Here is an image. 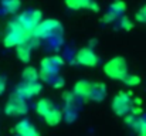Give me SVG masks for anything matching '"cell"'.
I'll return each instance as SVG.
<instances>
[{
  "mask_svg": "<svg viewBox=\"0 0 146 136\" xmlns=\"http://www.w3.org/2000/svg\"><path fill=\"white\" fill-rule=\"evenodd\" d=\"M104 74L115 81H122L128 74V62L123 57H112L104 64Z\"/></svg>",
  "mask_w": 146,
  "mask_h": 136,
  "instance_id": "8992f818",
  "label": "cell"
},
{
  "mask_svg": "<svg viewBox=\"0 0 146 136\" xmlns=\"http://www.w3.org/2000/svg\"><path fill=\"white\" fill-rule=\"evenodd\" d=\"M95 81H90V80H80L74 84V88H72V94L78 98V99H82V101H91L92 98V94L95 90Z\"/></svg>",
  "mask_w": 146,
  "mask_h": 136,
  "instance_id": "7c38bea8",
  "label": "cell"
},
{
  "mask_svg": "<svg viewBox=\"0 0 146 136\" xmlns=\"http://www.w3.org/2000/svg\"><path fill=\"white\" fill-rule=\"evenodd\" d=\"M36 112L38 116L48 125V126H57L62 122V111L48 98H41L36 103Z\"/></svg>",
  "mask_w": 146,
  "mask_h": 136,
  "instance_id": "6da1fadb",
  "label": "cell"
},
{
  "mask_svg": "<svg viewBox=\"0 0 146 136\" xmlns=\"http://www.w3.org/2000/svg\"><path fill=\"white\" fill-rule=\"evenodd\" d=\"M4 91H6V78L0 75V96L4 94Z\"/></svg>",
  "mask_w": 146,
  "mask_h": 136,
  "instance_id": "d4e9b609",
  "label": "cell"
},
{
  "mask_svg": "<svg viewBox=\"0 0 146 136\" xmlns=\"http://www.w3.org/2000/svg\"><path fill=\"white\" fill-rule=\"evenodd\" d=\"M105 96H106V85L104 82H97L91 101L92 102H101V101L105 99Z\"/></svg>",
  "mask_w": 146,
  "mask_h": 136,
  "instance_id": "ffe728a7",
  "label": "cell"
},
{
  "mask_svg": "<svg viewBox=\"0 0 146 136\" xmlns=\"http://www.w3.org/2000/svg\"><path fill=\"white\" fill-rule=\"evenodd\" d=\"M29 112V105L27 101L20 99L11 94V96L7 99L4 105V113L7 116H23Z\"/></svg>",
  "mask_w": 146,
  "mask_h": 136,
  "instance_id": "ba28073f",
  "label": "cell"
},
{
  "mask_svg": "<svg viewBox=\"0 0 146 136\" xmlns=\"http://www.w3.org/2000/svg\"><path fill=\"white\" fill-rule=\"evenodd\" d=\"M65 6L70 10H91L94 13L99 11V6L95 0H65Z\"/></svg>",
  "mask_w": 146,
  "mask_h": 136,
  "instance_id": "5bb4252c",
  "label": "cell"
},
{
  "mask_svg": "<svg viewBox=\"0 0 146 136\" xmlns=\"http://www.w3.org/2000/svg\"><path fill=\"white\" fill-rule=\"evenodd\" d=\"M0 6L3 7L6 13L16 14L21 7V1L20 0H0Z\"/></svg>",
  "mask_w": 146,
  "mask_h": 136,
  "instance_id": "d6986e66",
  "label": "cell"
},
{
  "mask_svg": "<svg viewBox=\"0 0 146 136\" xmlns=\"http://www.w3.org/2000/svg\"><path fill=\"white\" fill-rule=\"evenodd\" d=\"M16 20L33 36V31L36 30V27L41 23L43 20V13L40 10H27V11H23L20 13Z\"/></svg>",
  "mask_w": 146,
  "mask_h": 136,
  "instance_id": "52a82bcc",
  "label": "cell"
},
{
  "mask_svg": "<svg viewBox=\"0 0 146 136\" xmlns=\"http://www.w3.org/2000/svg\"><path fill=\"white\" fill-rule=\"evenodd\" d=\"M61 34H62L61 23L55 19H46V20H41V23L33 31V38H36L37 41H41V40L55 38L57 36H61Z\"/></svg>",
  "mask_w": 146,
  "mask_h": 136,
  "instance_id": "5b68a950",
  "label": "cell"
},
{
  "mask_svg": "<svg viewBox=\"0 0 146 136\" xmlns=\"http://www.w3.org/2000/svg\"><path fill=\"white\" fill-rule=\"evenodd\" d=\"M119 29H122V30H125V31H131L132 29H133V23L131 21V19H128L126 16H122L121 19H119Z\"/></svg>",
  "mask_w": 146,
  "mask_h": 136,
  "instance_id": "7402d4cb",
  "label": "cell"
},
{
  "mask_svg": "<svg viewBox=\"0 0 146 136\" xmlns=\"http://www.w3.org/2000/svg\"><path fill=\"white\" fill-rule=\"evenodd\" d=\"M51 84H52V87H54V88L60 90V88H62V87H64L65 81H64V78H61V77H57V78H55V80H54Z\"/></svg>",
  "mask_w": 146,
  "mask_h": 136,
  "instance_id": "cb8c5ba5",
  "label": "cell"
},
{
  "mask_svg": "<svg viewBox=\"0 0 146 136\" xmlns=\"http://www.w3.org/2000/svg\"><path fill=\"white\" fill-rule=\"evenodd\" d=\"M125 122L135 131V133L138 136H146V119L128 115V116H125Z\"/></svg>",
  "mask_w": 146,
  "mask_h": 136,
  "instance_id": "2e32d148",
  "label": "cell"
},
{
  "mask_svg": "<svg viewBox=\"0 0 146 136\" xmlns=\"http://www.w3.org/2000/svg\"><path fill=\"white\" fill-rule=\"evenodd\" d=\"M31 34L14 19L11 21H9L7 24V31L4 34V38H3V44L7 48H16L17 45L24 44V43H29L31 40Z\"/></svg>",
  "mask_w": 146,
  "mask_h": 136,
  "instance_id": "7a4b0ae2",
  "label": "cell"
},
{
  "mask_svg": "<svg viewBox=\"0 0 146 136\" xmlns=\"http://www.w3.org/2000/svg\"><path fill=\"white\" fill-rule=\"evenodd\" d=\"M31 51H33V45L30 43H24V44L16 47V55H17L19 61L24 62V64H27L31 60Z\"/></svg>",
  "mask_w": 146,
  "mask_h": 136,
  "instance_id": "e0dca14e",
  "label": "cell"
},
{
  "mask_svg": "<svg viewBox=\"0 0 146 136\" xmlns=\"http://www.w3.org/2000/svg\"><path fill=\"white\" fill-rule=\"evenodd\" d=\"M135 19H136V21H139V23H146V4L142 6V7L136 11Z\"/></svg>",
  "mask_w": 146,
  "mask_h": 136,
  "instance_id": "603a6c76",
  "label": "cell"
},
{
  "mask_svg": "<svg viewBox=\"0 0 146 136\" xmlns=\"http://www.w3.org/2000/svg\"><path fill=\"white\" fill-rule=\"evenodd\" d=\"M40 74L36 67H26L21 71V82H38Z\"/></svg>",
  "mask_w": 146,
  "mask_h": 136,
  "instance_id": "ac0fdd59",
  "label": "cell"
},
{
  "mask_svg": "<svg viewBox=\"0 0 146 136\" xmlns=\"http://www.w3.org/2000/svg\"><path fill=\"white\" fill-rule=\"evenodd\" d=\"M14 135L16 136H40L37 128L27 119H23L14 125Z\"/></svg>",
  "mask_w": 146,
  "mask_h": 136,
  "instance_id": "9a60e30c",
  "label": "cell"
},
{
  "mask_svg": "<svg viewBox=\"0 0 146 136\" xmlns=\"http://www.w3.org/2000/svg\"><path fill=\"white\" fill-rule=\"evenodd\" d=\"M41 91H43V85L40 84V81L38 82H21L14 88L13 95L20 99L29 101V99L37 96Z\"/></svg>",
  "mask_w": 146,
  "mask_h": 136,
  "instance_id": "9c48e42d",
  "label": "cell"
},
{
  "mask_svg": "<svg viewBox=\"0 0 146 136\" xmlns=\"http://www.w3.org/2000/svg\"><path fill=\"white\" fill-rule=\"evenodd\" d=\"M75 62L78 65H82V67L94 68L99 64V57L92 50V47H82L75 54Z\"/></svg>",
  "mask_w": 146,
  "mask_h": 136,
  "instance_id": "30bf717a",
  "label": "cell"
},
{
  "mask_svg": "<svg viewBox=\"0 0 146 136\" xmlns=\"http://www.w3.org/2000/svg\"><path fill=\"white\" fill-rule=\"evenodd\" d=\"M126 11V3L123 0H113L111 3V6L108 7V10L105 11V14L102 16L101 21L105 24L113 23L116 20H119Z\"/></svg>",
  "mask_w": 146,
  "mask_h": 136,
  "instance_id": "8fae6325",
  "label": "cell"
},
{
  "mask_svg": "<svg viewBox=\"0 0 146 136\" xmlns=\"http://www.w3.org/2000/svg\"><path fill=\"white\" fill-rule=\"evenodd\" d=\"M64 65H65L64 58L57 54L44 57L40 61V70H38L40 80H43L44 82H52L58 77V72Z\"/></svg>",
  "mask_w": 146,
  "mask_h": 136,
  "instance_id": "3957f363",
  "label": "cell"
},
{
  "mask_svg": "<svg viewBox=\"0 0 146 136\" xmlns=\"http://www.w3.org/2000/svg\"><path fill=\"white\" fill-rule=\"evenodd\" d=\"M121 82L125 84V85L129 87V88H133V87H138V85L142 82V80H141V77L136 75V74H128Z\"/></svg>",
  "mask_w": 146,
  "mask_h": 136,
  "instance_id": "44dd1931",
  "label": "cell"
},
{
  "mask_svg": "<svg viewBox=\"0 0 146 136\" xmlns=\"http://www.w3.org/2000/svg\"><path fill=\"white\" fill-rule=\"evenodd\" d=\"M62 99H64L62 116L65 118L67 122H72L77 118V96L72 92H64Z\"/></svg>",
  "mask_w": 146,
  "mask_h": 136,
  "instance_id": "4fadbf2b",
  "label": "cell"
},
{
  "mask_svg": "<svg viewBox=\"0 0 146 136\" xmlns=\"http://www.w3.org/2000/svg\"><path fill=\"white\" fill-rule=\"evenodd\" d=\"M133 103H135V98L132 91H119L113 95L111 101V109L116 116L125 118L131 113Z\"/></svg>",
  "mask_w": 146,
  "mask_h": 136,
  "instance_id": "277c9868",
  "label": "cell"
}]
</instances>
